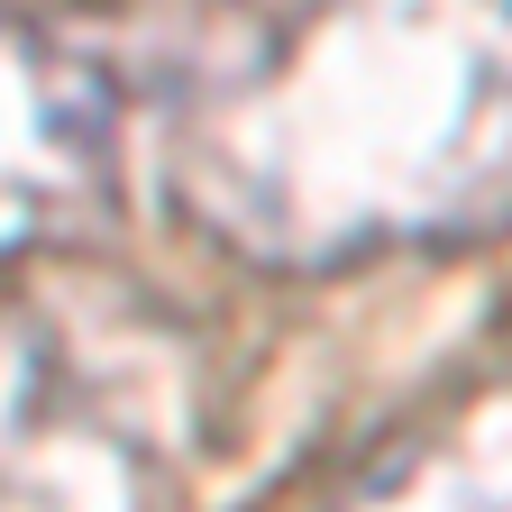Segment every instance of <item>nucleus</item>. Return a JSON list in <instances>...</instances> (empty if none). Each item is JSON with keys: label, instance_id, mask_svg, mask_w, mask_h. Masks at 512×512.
Listing matches in <instances>:
<instances>
[{"label": "nucleus", "instance_id": "20e7f679", "mask_svg": "<svg viewBox=\"0 0 512 512\" xmlns=\"http://www.w3.org/2000/svg\"><path fill=\"white\" fill-rule=\"evenodd\" d=\"M320 512H512V366L467 375L394 421Z\"/></svg>", "mask_w": 512, "mask_h": 512}, {"label": "nucleus", "instance_id": "f03ea898", "mask_svg": "<svg viewBox=\"0 0 512 512\" xmlns=\"http://www.w3.org/2000/svg\"><path fill=\"white\" fill-rule=\"evenodd\" d=\"M128 92L64 19L0 10V275L83 238L119 192Z\"/></svg>", "mask_w": 512, "mask_h": 512}, {"label": "nucleus", "instance_id": "f257e3e1", "mask_svg": "<svg viewBox=\"0 0 512 512\" xmlns=\"http://www.w3.org/2000/svg\"><path fill=\"white\" fill-rule=\"evenodd\" d=\"M165 202L256 275L512 229V0H275L165 101Z\"/></svg>", "mask_w": 512, "mask_h": 512}, {"label": "nucleus", "instance_id": "7ed1b4c3", "mask_svg": "<svg viewBox=\"0 0 512 512\" xmlns=\"http://www.w3.org/2000/svg\"><path fill=\"white\" fill-rule=\"evenodd\" d=\"M0 512H156L147 421L28 302H0Z\"/></svg>", "mask_w": 512, "mask_h": 512}]
</instances>
